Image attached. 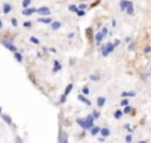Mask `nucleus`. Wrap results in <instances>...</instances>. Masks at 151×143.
<instances>
[{"mask_svg":"<svg viewBox=\"0 0 151 143\" xmlns=\"http://www.w3.org/2000/svg\"><path fill=\"white\" fill-rule=\"evenodd\" d=\"M13 57H15V60H16L17 62H23V53H21V52H16V53H13Z\"/></svg>","mask_w":151,"mask_h":143,"instance_id":"obj_22","label":"nucleus"},{"mask_svg":"<svg viewBox=\"0 0 151 143\" xmlns=\"http://www.w3.org/2000/svg\"><path fill=\"white\" fill-rule=\"evenodd\" d=\"M0 42H1V45H3L4 48H5V49H8V51H11L12 52V53H16V52H19L17 51V47L16 45L13 44V42H12V40H5V38H3V40H0Z\"/></svg>","mask_w":151,"mask_h":143,"instance_id":"obj_3","label":"nucleus"},{"mask_svg":"<svg viewBox=\"0 0 151 143\" xmlns=\"http://www.w3.org/2000/svg\"><path fill=\"white\" fill-rule=\"evenodd\" d=\"M138 143H147V140H141V142H138Z\"/></svg>","mask_w":151,"mask_h":143,"instance_id":"obj_51","label":"nucleus"},{"mask_svg":"<svg viewBox=\"0 0 151 143\" xmlns=\"http://www.w3.org/2000/svg\"><path fill=\"white\" fill-rule=\"evenodd\" d=\"M150 72H148V73H141V74H139V78L142 80V81L143 82H147L148 81V77H150Z\"/></svg>","mask_w":151,"mask_h":143,"instance_id":"obj_23","label":"nucleus"},{"mask_svg":"<svg viewBox=\"0 0 151 143\" xmlns=\"http://www.w3.org/2000/svg\"><path fill=\"white\" fill-rule=\"evenodd\" d=\"M143 53L144 55H150L151 53V45H146V47L143 48Z\"/></svg>","mask_w":151,"mask_h":143,"instance_id":"obj_33","label":"nucleus"},{"mask_svg":"<svg viewBox=\"0 0 151 143\" xmlns=\"http://www.w3.org/2000/svg\"><path fill=\"white\" fill-rule=\"evenodd\" d=\"M68 37H69V38H73V37H74V33H69Z\"/></svg>","mask_w":151,"mask_h":143,"instance_id":"obj_47","label":"nucleus"},{"mask_svg":"<svg viewBox=\"0 0 151 143\" xmlns=\"http://www.w3.org/2000/svg\"><path fill=\"white\" fill-rule=\"evenodd\" d=\"M32 4V0H23L21 1V5H23V8H29Z\"/></svg>","mask_w":151,"mask_h":143,"instance_id":"obj_27","label":"nucleus"},{"mask_svg":"<svg viewBox=\"0 0 151 143\" xmlns=\"http://www.w3.org/2000/svg\"><path fill=\"white\" fill-rule=\"evenodd\" d=\"M0 117H1V119H3L4 122L7 123L8 126H13V121H12V118H11L8 114H1Z\"/></svg>","mask_w":151,"mask_h":143,"instance_id":"obj_12","label":"nucleus"},{"mask_svg":"<svg viewBox=\"0 0 151 143\" xmlns=\"http://www.w3.org/2000/svg\"><path fill=\"white\" fill-rule=\"evenodd\" d=\"M134 12H135V8H134V4H133V1H131L130 7L127 8V11H126V13L130 15V16H133V15H134Z\"/></svg>","mask_w":151,"mask_h":143,"instance_id":"obj_25","label":"nucleus"},{"mask_svg":"<svg viewBox=\"0 0 151 143\" xmlns=\"http://www.w3.org/2000/svg\"><path fill=\"white\" fill-rule=\"evenodd\" d=\"M37 21L38 23H42V24H49V25H51L52 23H53V19H52V17H49V16H42V17H38L37 19Z\"/></svg>","mask_w":151,"mask_h":143,"instance_id":"obj_10","label":"nucleus"},{"mask_svg":"<svg viewBox=\"0 0 151 143\" xmlns=\"http://www.w3.org/2000/svg\"><path fill=\"white\" fill-rule=\"evenodd\" d=\"M73 88H74V85H73V82H70V84H68V85H66V88H65V90H64V93H62V94H64V95H66V97H68V95L70 94V93H72Z\"/></svg>","mask_w":151,"mask_h":143,"instance_id":"obj_16","label":"nucleus"},{"mask_svg":"<svg viewBox=\"0 0 151 143\" xmlns=\"http://www.w3.org/2000/svg\"><path fill=\"white\" fill-rule=\"evenodd\" d=\"M101 129H102V127H100V126L92 127V129H90V134H92V135H98V134H101Z\"/></svg>","mask_w":151,"mask_h":143,"instance_id":"obj_21","label":"nucleus"},{"mask_svg":"<svg viewBox=\"0 0 151 143\" xmlns=\"http://www.w3.org/2000/svg\"><path fill=\"white\" fill-rule=\"evenodd\" d=\"M105 105H106V97H102V95L98 97V98H97V106H98V107H103Z\"/></svg>","mask_w":151,"mask_h":143,"instance_id":"obj_15","label":"nucleus"},{"mask_svg":"<svg viewBox=\"0 0 151 143\" xmlns=\"http://www.w3.org/2000/svg\"><path fill=\"white\" fill-rule=\"evenodd\" d=\"M92 114H93V117H94L96 119H97V118H100V117H101V113L98 111V110H93Z\"/></svg>","mask_w":151,"mask_h":143,"instance_id":"obj_36","label":"nucleus"},{"mask_svg":"<svg viewBox=\"0 0 151 143\" xmlns=\"http://www.w3.org/2000/svg\"><path fill=\"white\" fill-rule=\"evenodd\" d=\"M113 44H114V47L117 48V47H118V45H119V44H121V40H119V38H115V40H114V42H113Z\"/></svg>","mask_w":151,"mask_h":143,"instance_id":"obj_43","label":"nucleus"},{"mask_svg":"<svg viewBox=\"0 0 151 143\" xmlns=\"http://www.w3.org/2000/svg\"><path fill=\"white\" fill-rule=\"evenodd\" d=\"M134 113H135V110L133 109L130 105H129V106H125V107H123V114H131V115H135Z\"/></svg>","mask_w":151,"mask_h":143,"instance_id":"obj_17","label":"nucleus"},{"mask_svg":"<svg viewBox=\"0 0 151 143\" xmlns=\"http://www.w3.org/2000/svg\"><path fill=\"white\" fill-rule=\"evenodd\" d=\"M119 105L122 106V107L129 106V105H130V101H129V98H122V99H121V102H119Z\"/></svg>","mask_w":151,"mask_h":143,"instance_id":"obj_28","label":"nucleus"},{"mask_svg":"<svg viewBox=\"0 0 151 143\" xmlns=\"http://www.w3.org/2000/svg\"><path fill=\"white\" fill-rule=\"evenodd\" d=\"M121 97H122V98H133V97H137V92H134V90H130V92H122L121 93Z\"/></svg>","mask_w":151,"mask_h":143,"instance_id":"obj_11","label":"nucleus"},{"mask_svg":"<svg viewBox=\"0 0 151 143\" xmlns=\"http://www.w3.org/2000/svg\"><path fill=\"white\" fill-rule=\"evenodd\" d=\"M49 52H51V53H57V49H56V48H49Z\"/></svg>","mask_w":151,"mask_h":143,"instance_id":"obj_45","label":"nucleus"},{"mask_svg":"<svg viewBox=\"0 0 151 143\" xmlns=\"http://www.w3.org/2000/svg\"><path fill=\"white\" fill-rule=\"evenodd\" d=\"M101 33H102V34H103V37H106L107 34H109V29H107V28H106V27H103V28H102V29H101Z\"/></svg>","mask_w":151,"mask_h":143,"instance_id":"obj_34","label":"nucleus"},{"mask_svg":"<svg viewBox=\"0 0 151 143\" xmlns=\"http://www.w3.org/2000/svg\"><path fill=\"white\" fill-rule=\"evenodd\" d=\"M94 40H96V44L97 45H102V41L105 40V37H103V34L101 33V31L96 33V37H94Z\"/></svg>","mask_w":151,"mask_h":143,"instance_id":"obj_13","label":"nucleus"},{"mask_svg":"<svg viewBox=\"0 0 151 143\" xmlns=\"http://www.w3.org/2000/svg\"><path fill=\"white\" fill-rule=\"evenodd\" d=\"M94 121L96 118L93 117V114H89V115H86L85 118H77L76 122L78 123V126H81L84 130H90L92 127H94Z\"/></svg>","mask_w":151,"mask_h":143,"instance_id":"obj_1","label":"nucleus"},{"mask_svg":"<svg viewBox=\"0 0 151 143\" xmlns=\"http://www.w3.org/2000/svg\"><path fill=\"white\" fill-rule=\"evenodd\" d=\"M150 73H151V66H150Z\"/></svg>","mask_w":151,"mask_h":143,"instance_id":"obj_52","label":"nucleus"},{"mask_svg":"<svg viewBox=\"0 0 151 143\" xmlns=\"http://www.w3.org/2000/svg\"><path fill=\"white\" fill-rule=\"evenodd\" d=\"M123 115H125L123 110H115V111H114V118H115V119H121Z\"/></svg>","mask_w":151,"mask_h":143,"instance_id":"obj_24","label":"nucleus"},{"mask_svg":"<svg viewBox=\"0 0 151 143\" xmlns=\"http://www.w3.org/2000/svg\"><path fill=\"white\" fill-rule=\"evenodd\" d=\"M11 11H12V5H11L9 3H4L3 4V12H4V13L8 15Z\"/></svg>","mask_w":151,"mask_h":143,"instance_id":"obj_18","label":"nucleus"},{"mask_svg":"<svg viewBox=\"0 0 151 143\" xmlns=\"http://www.w3.org/2000/svg\"><path fill=\"white\" fill-rule=\"evenodd\" d=\"M125 140H126V143H131L133 142V135H131V134H127L126 138H125Z\"/></svg>","mask_w":151,"mask_h":143,"instance_id":"obj_35","label":"nucleus"},{"mask_svg":"<svg viewBox=\"0 0 151 143\" xmlns=\"http://www.w3.org/2000/svg\"><path fill=\"white\" fill-rule=\"evenodd\" d=\"M33 13H37V8L29 7V8H24V9H23V15H24V16H32Z\"/></svg>","mask_w":151,"mask_h":143,"instance_id":"obj_8","label":"nucleus"},{"mask_svg":"<svg viewBox=\"0 0 151 143\" xmlns=\"http://www.w3.org/2000/svg\"><path fill=\"white\" fill-rule=\"evenodd\" d=\"M111 25H113L114 28L117 27V20H115V19H113V21H111Z\"/></svg>","mask_w":151,"mask_h":143,"instance_id":"obj_46","label":"nucleus"},{"mask_svg":"<svg viewBox=\"0 0 151 143\" xmlns=\"http://www.w3.org/2000/svg\"><path fill=\"white\" fill-rule=\"evenodd\" d=\"M135 48H137V44H135V42H130V44L127 45V51H129V52H134Z\"/></svg>","mask_w":151,"mask_h":143,"instance_id":"obj_31","label":"nucleus"},{"mask_svg":"<svg viewBox=\"0 0 151 143\" xmlns=\"http://www.w3.org/2000/svg\"><path fill=\"white\" fill-rule=\"evenodd\" d=\"M68 9H69V12H74V13H77L80 11V8H78V5H74V4H70L68 7Z\"/></svg>","mask_w":151,"mask_h":143,"instance_id":"obj_26","label":"nucleus"},{"mask_svg":"<svg viewBox=\"0 0 151 143\" xmlns=\"http://www.w3.org/2000/svg\"><path fill=\"white\" fill-rule=\"evenodd\" d=\"M1 114H3V107L0 106V115H1Z\"/></svg>","mask_w":151,"mask_h":143,"instance_id":"obj_49","label":"nucleus"},{"mask_svg":"<svg viewBox=\"0 0 151 143\" xmlns=\"http://www.w3.org/2000/svg\"><path fill=\"white\" fill-rule=\"evenodd\" d=\"M23 25H24V28H32V23H31V21H24Z\"/></svg>","mask_w":151,"mask_h":143,"instance_id":"obj_38","label":"nucleus"},{"mask_svg":"<svg viewBox=\"0 0 151 143\" xmlns=\"http://www.w3.org/2000/svg\"><path fill=\"white\" fill-rule=\"evenodd\" d=\"M78 8H80V9H82V11H85L86 8H88V5H86L85 3H81V4L78 5Z\"/></svg>","mask_w":151,"mask_h":143,"instance_id":"obj_40","label":"nucleus"},{"mask_svg":"<svg viewBox=\"0 0 151 143\" xmlns=\"http://www.w3.org/2000/svg\"><path fill=\"white\" fill-rule=\"evenodd\" d=\"M125 42H126V44H130V42H133V41H131V37H130V36H127V37L125 38Z\"/></svg>","mask_w":151,"mask_h":143,"instance_id":"obj_44","label":"nucleus"},{"mask_svg":"<svg viewBox=\"0 0 151 143\" xmlns=\"http://www.w3.org/2000/svg\"><path fill=\"white\" fill-rule=\"evenodd\" d=\"M89 78H90V81H93V82H98L101 80V74L100 73H94V74L89 76Z\"/></svg>","mask_w":151,"mask_h":143,"instance_id":"obj_20","label":"nucleus"},{"mask_svg":"<svg viewBox=\"0 0 151 143\" xmlns=\"http://www.w3.org/2000/svg\"><path fill=\"white\" fill-rule=\"evenodd\" d=\"M66 102V95L62 94L61 97H60V103H65Z\"/></svg>","mask_w":151,"mask_h":143,"instance_id":"obj_39","label":"nucleus"},{"mask_svg":"<svg viewBox=\"0 0 151 143\" xmlns=\"http://www.w3.org/2000/svg\"><path fill=\"white\" fill-rule=\"evenodd\" d=\"M81 93H82L84 95H89V94H90V89H89V86H84V88L81 89Z\"/></svg>","mask_w":151,"mask_h":143,"instance_id":"obj_30","label":"nucleus"},{"mask_svg":"<svg viewBox=\"0 0 151 143\" xmlns=\"http://www.w3.org/2000/svg\"><path fill=\"white\" fill-rule=\"evenodd\" d=\"M77 99H78L80 102L85 103L86 106H90V105H92V102H90V99H88V98H86V95H84L82 93H80V94L77 95Z\"/></svg>","mask_w":151,"mask_h":143,"instance_id":"obj_9","label":"nucleus"},{"mask_svg":"<svg viewBox=\"0 0 151 143\" xmlns=\"http://www.w3.org/2000/svg\"><path fill=\"white\" fill-rule=\"evenodd\" d=\"M62 27V24H61V21H53V23L51 24V29L52 31H59L60 28Z\"/></svg>","mask_w":151,"mask_h":143,"instance_id":"obj_14","label":"nucleus"},{"mask_svg":"<svg viewBox=\"0 0 151 143\" xmlns=\"http://www.w3.org/2000/svg\"><path fill=\"white\" fill-rule=\"evenodd\" d=\"M37 13L40 15V16H49V15H51V8L47 7V5L40 7V8H37Z\"/></svg>","mask_w":151,"mask_h":143,"instance_id":"obj_5","label":"nucleus"},{"mask_svg":"<svg viewBox=\"0 0 151 143\" xmlns=\"http://www.w3.org/2000/svg\"><path fill=\"white\" fill-rule=\"evenodd\" d=\"M110 134H111V131H110L109 127H102V129H101V135L102 136L107 138V136H110Z\"/></svg>","mask_w":151,"mask_h":143,"instance_id":"obj_19","label":"nucleus"},{"mask_svg":"<svg viewBox=\"0 0 151 143\" xmlns=\"http://www.w3.org/2000/svg\"><path fill=\"white\" fill-rule=\"evenodd\" d=\"M3 28V23H1V20H0V29Z\"/></svg>","mask_w":151,"mask_h":143,"instance_id":"obj_50","label":"nucleus"},{"mask_svg":"<svg viewBox=\"0 0 151 143\" xmlns=\"http://www.w3.org/2000/svg\"><path fill=\"white\" fill-rule=\"evenodd\" d=\"M98 140H100V142H103V140H105V136H101V138H100Z\"/></svg>","mask_w":151,"mask_h":143,"instance_id":"obj_48","label":"nucleus"},{"mask_svg":"<svg viewBox=\"0 0 151 143\" xmlns=\"http://www.w3.org/2000/svg\"><path fill=\"white\" fill-rule=\"evenodd\" d=\"M57 143H69L68 133H66L61 126H60V130H59V142H57Z\"/></svg>","mask_w":151,"mask_h":143,"instance_id":"obj_4","label":"nucleus"},{"mask_svg":"<svg viewBox=\"0 0 151 143\" xmlns=\"http://www.w3.org/2000/svg\"><path fill=\"white\" fill-rule=\"evenodd\" d=\"M114 49H115V47H114L113 42H105V44L101 45V55H102L103 57H107L109 55L113 53Z\"/></svg>","mask_w":151,"mask_h":143,"instance_id":"obj_2","label":"nucleus"},{"mask_svg":"<svg viewBox=\"0 0 151 143\" xmlns=\"http://www.w3.org/2000/svg\"><path fill=\"white\" fill-rule=\"evenodd\" d=\"M62 70V65L59 60H53V68H52V72L53 73H59V72Z\"/></svg>","mask_w":151,"mask_h":143,"instance_id":"obj_7","label":"nucleus"},{"mask_svg":"<svg viewBox=\"0 0 151 143\" xmlns=\"http://www.w3.org/2000/svg\"><path fill=\"white\" fill-rule=\"evenodd\" d=\"M11 24H12V27H15V28L19 27V21H17L16 17H12V19H11Z\"/></svg>","mask_w":151,"mask_h":143,"instance_id":"obj_32","label":"nucleus"},{"mask_svg":"<svg viewBox=\"0 0 151 143\" xmlns=\"http://www.w3.org/2000/svg\"><path fill=\"white\" fill-rule=\"evenodd\" d=\"M125 129H126L127 130V131H129V133H133V129H131V127H130V125H129V123H126V125H125Z\"/></svg>","mask_w":151,"mask_h":143,"instance_id":"obj_41","label":"nucleus"},{"mask_svg":"<svg viewBox=\"0 0 151 143\" xmlns=\"http://www.w3.org/2000/svg\"><path fill=\"white\" fill-rule=\"evenodd\" d=\"M15 143H24L23 142V138L19 135H16V138H15Z\"/></svg>","mask_w":151,"mask_h":143,"instance_id":"obj_37","label":"nucleus"},{"mask_svg":"<svg viewBox=\"0 0 151 143\" xmlns=\"http://www.w3.org/2000/svg\"><path fill=\"white\" fill-rule=\"evenodd\" d=\"M77 16H80V17H82V16H85V11H82V9H80L78 12H77Z\"/></svg>","mask_w":151,"mask_h":143,"instance_id":"obj_42","label":"nucleus"},{"mask_svg":"<svg viewBox=\"0 0 151 143\" xmlns=\"http://www.w3.org/2000/svg\"><path fill=\"white\" fill-rule=\"evenodd\" d=\"M130 4H131L130 0H121L119 1V11H122V12L127 11V8L130 7Z\"/></svg>","mask_w":151,"mask_h":143,"instance_id":"obj_6","label":"nucleus"},{"mask_svg":"<svg viewBox=\"0 0 151 143\" xmlns=\"http://www.w3.org/2000/svg\"><path fill=\"white\" fill-rule=\"evenodd\" d=\"M29 41L34 45H40V40H38L37 37H34V36H29Z\"/></svg>","mask_w":151,"mask_h":143,"instance_id":"obj_29","label":"nucleus"}]
</instances>
